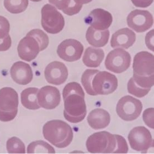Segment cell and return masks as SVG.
Returning a JSON list of instances; mask_svg holds the SVG:
<instances>
[{"instance_id": "6da1fadb", "label": "cell", "mask_w": 154, "mask_h": 154, "mask_svg": "<svg viewBox=\"0 0 154 154\" xmlns=\"http://www.w3.org/2000/svg\"><path fill=\"white\" fill-rule=\"evenodd\" d=\"M63 96L65 118L72 123L83 121L87 114V108L85 94L80 85L76 82L67 84L64 87Z\"/></svg>"}, {"instance_id": "7a4b0ae2", "label": "cell", "mask_w": 154, "mask_h": 154, "mask_svg": "<svg viewBox=\"0 0 154 154\" xmlns=\"http://www.w3.org/2000/svg\"><path fill=\"white\" fill-rule=\"evenodd\" d=\"M43 133L46 140L60 149L68 146L74 137L70 126L61 120H52L47 122L44 125Z\"/></svg>"}, {"instance_id": "3957f363", "label": "cell", "mask_w": 154, "mask_h": 154, "mask_svg": "<svg viewBox=\"0 0 154 154\" xmlns=\"http://www.w3.org/2000/svg\"><path fill=\"white\" fill-rule=\"evenodd\" d=\"M117 145L115 135L106 131L95 133L87 139L86 147L92 154L114 153Z\"/></svg>"}, {"instance_id": "277c9868", "label": "cell", "mask_w": 154, "mask_h": 154, "mask_svg": "<svg viewBox=\"0 0 154 154\" xmlns=\"http://www.w3.org/2000/svg\"><path fill=\"white\" fill-rule=\"evenodd\" d=\"M18 95L11 87L0 90V121L8 122L14 120L18 113Z\"/></svg>"}, {"instance_id": "5b68a950", "label": "cell", "mask_w": 154, "mask_h": 154, "mask_svg": "<svg viewBox=\"0 0 154 154\" xmlns=\"http://www.w3.org/2000/svg\"><path fill=\"white\" fill-rule=\"evenodd\" d=\"M41 23L47 33L56 34L63 29L65 19L55 7L50 4H46L42 9Z\"/></svg>"}, {"instance_id": "8992f818", "label": "cell", "mask_w": 154, "mask_h": 154, "mask_svg": "<svg viewBox=\"0 0 154 154\" xmlns=\"http://www.w3.org/2000/svg\"><path fill=\"white\" fill-rule=\"evenodd\" d=\"M143 104L140 100L131 96H125L118 102L116 112L122 119L127 122L137 119L140 115Z\"/></svg>"}, {"instance_id": "52a82bcc", "label": "cell", "mask_w": 154, "mask_h": 154, "mask_svg": "<svg viewBox=\"0 0 154 154\" xmlns=\"http://www.w3.org/2000/svg\"><path fill=\"white\" fill-rule=\"evenodd\" d=\"M128 139L131 149L142 153H146L150 147L154 146V140L150 131L143 126L131 129Z\"/></svg>"}, {"instance_id": "ba28073f", "label": "cell", "mask_w": 154, "mask_h": 154, "mask_svg": "<svg viewBox=\"0 0 154 154\" xmlns=\"http://www.w3.org/2000/svg\"><path fill=\"white\" fill-rule=\"evenodd\" d=\"M131 56L122 48L112 50L108 54L105 66L108 70L116 74H121L127 70L131 64Z\"/></svg>"}, {"instance_id": "9c48e42d", "label": "cell", "mask_w": 154, "mask_h": 154, "mask_svg": "<svg viewBox=\"0 0 154 154\" xmlns=\"http://www.w3.org/2000/svg\"><path fill=\"white\" fill-rule=\"evenodd\" d=\"M92 86L97 95H108L117 90L118 81L113 74L107 71H98L94 76Z\"/></svg>"}, {"instance_id": "30bf717a", "label": "cell", "mask_w": 154, "mask_h": 154, "mask_svg": "<svg viewBox=\"0 0 154 154\" xmlns=\"http://www.w3.org/2000/svg\"><path fill=\"white\" fill-rule=\"evenodd\" d=\"M128 26L137 33H143L151 28L154 18L148 11L135 10L128 16Z\"/></svg>"}, {"instance_id": "8fae6325", "label": "cell", "mask_w": 154, "mask_h": 154, "mask_svg": "<svg viewBox=\"0 0 154 154\" xmlns=\"http://www.w3.org/2000/svg\"><path fill=\"white\" fill-rule=\"evenodd\" d=\"M83 45L78 40L68 39L63 41L57 47V54L61 59L74 62L80 59L84 51Z\"/></svg>"}, {"instance_id": "7c38bea8", "label": "cell", "mask_w": 154, "mask_h": 154, "mask_svg": "<svg viewBox=\"0 0 154 154\" xmlns=\"http://www.w3.org/2000/svg\"><path fill=\"white\" fill-rule=\"evenodd\" d=\"M37 100L40 107L48 110L54 109L60 103V92L57 87L45 86L38 91Z\"/></svg>"}, {"instance_id": "4fadbf2b", "label": "cell", "mask_w": 154, "mask_h": 154, "mask_svg": "<svg viewBox=\"0 0 154 154\" xmlns=\"http://www.w3.org/2000/svg\"><path fill=\"white\" fill-rule=\"evenodd\" d=\"M133 74L139 76H150L154 74V55L147 51H140L134 57Z\"/></svg>"}, {"instance_id": "5bb4252c", "label": "cell", "mask_w": 154, "mask_h": 154, "mask_svg": "<svg viewBox=\"0 0 154 154\" xmlns=\"http://www.w3.org/2000/svg\"><path fill=\"white\" fill-rule=\"evenodd\" d=\"M68 75L66 65L57 61L48 64L44 71V76L47 82L54 85L64 84L67 80Z\"/></svg>"}, {"instance_id": "9a60e30c", "label": "cell", "mask_w": 154, "mask_h": 154, "mask_svg": "<svg viewBox=\"0 0 154 154\" xmlns=\"http://www.w3.org/2000/svg\"><path fill=\"white\" fill-rule=\"evenodd\" d=\"M17 51L22 60L29 62L35 59L39 53V44L33 37L27 34L20 40Z\"/></svg>"}, {"instance_id": "2e32d148", "label": "cell", "mask_w": 154, "mask_h": 154, "mask_svg": "<svg viewBox=\"0 0 154 154\" xmlns=\"http://www.w3.org/2000/svg\"><path fill=\"white\" fill-rule=\"evenodd\" d=\"M113 22L112 16L107 11L97 8L92 11L86 19L85 22L94 29L104 30L111 26Z\"/></svg>"}, {"instance_id": "e0dca14e", "label": "cell", "mask_w": 154, "mask_h": 154, "mask_svg": "<svg viewBox=\"0 0 154 154\" xmlns=\"http://www.w3.org/2000/svg\"><path fill=\"white\" fill-rule=\"evenodd\" d=\"M10 74L13 80L17 84L26 85L33 80V74L29 64L17 61L11 68Z\"/></svg>"}, {"instance_id": "ac0fdd59", "label": "cell", "mask_w": 154, "mask_h": 154, "mask_svg": "<svg viewBox=\"0 0 154 154\" xmlns=\"http://www.w3.org/2000/svg\"><path fill=\"white\" fill-rule=\"evenodd\" d=\"M136 40V34L128 28H122L116 32L112 36L111 47L113 48L128 49L131 47Z\"/></svg>"}, {"instance_id": "d6986e66", "label": "cell", "mask_w": 154, "mask_h": 154, "mask_svg": "<svg viewBox=\"0 0 154 154\" xmlns=\"http://www.w3.org/2000/svg\"><path fill=\"white\" fill-rule=\"evenodd\" d=\"M111 121L110 114L102 108H96L91 112L87 117V122L91 127L95 130L104 129Z\"/></svg>"}, {"instance_id": "ffe728a7", "label": "cell", "mask_w": 154, "mask_h": 154, "mask_svg": "<svg viewBox=\"0 0 154 154\" xmlns=\"http://www.w3.org/2000/svg\"><path fill=\"white\" fill-rule=\"evenodd\" d=\"M109 35L110 33L108 29L96 30L90 26L87 29L86 38L88 43L91 46L100 48L104 47L108 43Z\"/></svg>"}, {"instance_id": "44dd1931", "label": "cell", "mask_w": 154, "mask_h": 154, "mask_svg": "<svg viewBox=\"0 0 154 154\" xmlns=\"http://www.w3.org/2000/svg\"><path fill=\"white\" fill-rule=\"evenodd\" d=\"M104 57V51L102 49L88 47L85 51L82 61L87 67H97L102 63Z\"/></svg>"}, {"instance_id": "7402d4cb", "label": "cell", "mask_w": 154, "mask_h": 154, "mask_svg": "<svg viewBox=\"0 0 154 154\" xmlns=\"http://www.w3.org/2000/svg\"><path fill=\"white\" fill-rule=\"evenodd\" d=\"M38 88L35 87H29L24 90L20 95L21 103L24 107L30 110H37L40 106L38 103L37 94Z\"/></svg>"}, {"instance_id": "603a6c76", "label": "cell", "mask_w": 154, "mask_h": 154, "mask_svg": "<svg viewBox=\"0 0 154 154\" xmlns=\"http://www.w3.org/2000/svg\"><path fill=\"white\" fill-rule=\"evenodd\" d=\"M49 2L70 16L79 13L83 6L76 4L73 0H49Z\"/></svg>"}, {"instance_id": "cb8c5ba5", "label": "cell", "mask_w": 154, "mask_h": 154, "mask_svg": "<svg viewBox=\"0 0 154 154\" xmlns=\"http://www.w3.org/2000/svg\"><path fill=\"white\" fill-rule=\"evenodd\" d=\"M28 154H55L54 147L43 140H37L31 143L27 147Z\"/></svg>"}, {"instance_id": "d4e9b609", "label": "cell", "mask_w": 154, "mask_h": 154, "mask_svg": "<svg viewBox=\"0 0 154 154\" xmlns=\"http://www.w3.org/2000/svg\"><path fill=\"white\" fill-rule=\"evenodd\" d=\"M28 3V0H4V6L11 14H18L25 11Z\"/></svg>"}, {"instance_id": "484cf974", "label": "cell", "mask_w": 154, "mask_h": 154, "mask_svg": "<svg viewBox=\"0 0 154 154\" xmlns=\"http://www.w3.org/2000/svg\"><path fill=\"white\" fill-rule=\"evenodd\" d=\"M99 71L93 69H87L85 71L81 77V82L87 94L91 96H97L92 86V82L94 76Z\"/></svg>"}, {"instance_id": "4316f807", "label": "cell", "mask_w": 154, "mask_h": 154, "mask_svg": "<svg viewBox=\"0 0 154 154\" xmlns=\"http://www.w3.org/2000/svg\"><path fill=\"white\" fill-rule=\"evenodd\" d=\"M7 150L10 154H25L26 147L23 141L17 137L10 138L6 144Z\"/></svg>"}, {"instance_id": "83f0119b", "label": "cell", "mask_w": 154, "mask_h": 154, "mask_svg": "<svg viewBox=\"0 0 154 154\" xmlns=\"http://www.w3.org/2000/svg\"><path fill=\"white\" fill-rule=\"evenodd\" d=\"M27 35L33 37L39 44L40 51L45 50L48 47L49 39L47 34L45 33L43 30L39 29H35L30 30L27 34Z\"/></svg>"}, {"instance_id": "f1b7e54d", "label": "cell", "mask_w": 154, "mask_h": 154, "mask_svg": "<svg viewBox=\"0 0 154 154\" xmlns=\"http://www.w3.org/2000/svg\"><path fill=\"white\" fill-rule=\"evenodd\" d=\"M128 91L129 94L138 98L145 97L150 92L151 88L145 89L139 87L135 83L133 78L131 77L128 81L127 85Z\"/></svg>"}, {"instance_id": "f546056e", "label": "cell", "mask_w": 154, "mask_h": 154, "mask_svg": "<svg viewBox=\"0 0 154 154\" xmlns=\"http://www.w3.org/2000/svg\"><path fill=\"white\" fill-rule=\"evenodd\" d=\"M133 78L135 83L141 88L147 89L154 86V74L150 76H139L133 74Z\"/></svg>"}, {"instance_id": "4dcf8cb0", "label": "cell", "mask_w": 154, "mask_h": 154, "mask_svg": "<svg viewBox=\"0 0 154 154\" xmlns=\"http://www.w3.org/2000/svg\"><path fill=\"white\" fill-rule=\"evenodd\" d=\"M117 145L113 154H127L128 151L127 143L124 137L119 135L115 134Z\"/></svg>"}, {"instance_id": "1f68e13d", "label": "cell", "mask_w": 154, "mask_h": 154, "mask_svg": "<svg viewBox=\"0 0 154 154\" xmlns=\"http://www.w3.org/2000/svg\"><path fill=\"white\" fill-rule=\"evenodd\" d=\"M10 24L5 17L0 16V40L6 38L10 34Z\"/></svg>"}, {"instance_id": "d6a6232c", "label": "cell", "mask_w": 154, "mask_h": 154, "mask_svg": "<svg viewBox=\"0 0 154 154\" xmlns=\"http://www.w3.org/2000/svg\"><path fill=\"white\" fill-rule=\"evenodd\" d=\"M154 108H147L143 113V117L145 123L148 127L154 129Z\"/></svg>"}, {"instance_id": "836d02e7", "label": "cell", "mask_w": 154, "mask_h": 154, "mask_svg": "<svg viewBox=\"0 0 154 154\" xmlns=\"http://www.w3.org/2000/svg\"><path fill=\"white\" fill-rule=\"evenodd\" d=\"M11 44L12 40L10 35L6 38L0 40V51H5L8 50L11 47Z\"/></svg>"}, {"instance_id": "e575fe53", "label": "cell", "mask_w": 154, "mask_h": 154, "mask_svg": "<svg viewBox=\"0 0 154 154\" xmlns=\"http://www.w3.org/2000/svg\"><path fill=\"white\" fill-rule=\"evenodd\" d=\"M135 7L146 8L152 4L154 0H131Z\"/></svg>"}, {"instance_id": "d590c367", "label": "cell", "mask_w": 154, "mask_h": 154, "mask_svg": "<svg viewBox=\"0 0 154 154\" xmlns=\"http://www.w3.org/2000/svg\"><path fill=\"white\" fill-rule=\"evenodd\" d=\"M145 42L147 48L154 51V29L147 33L145 38Z\"/></svg>"}, {"instance_id": "8d00e7d4", "label": "cell", "mask_w": 154, "mask_h": 154, "mask_svg": "<svg viewBox=\"0 0 154 154\" xmlns=\"http://www.w3.org/2000/svg\"><path fill=\"white\" fill-rule=\"evenodd\" d=\"M73 1L76 4L80 5H83L84 4L90 3L92 0H73Z\"/></svg>"}, {"instance_id": "74e56055", "label": "cell", "mask_w": 154, "mask_h": 154, "mask_svg": "<svg viewBox=\"0 0 154 154\" xmlns=\"http://www.w3.org/2000/svg\"><path fill=\"white\" fill-rule=\"evenodd\" d=\"M30 1H32L33 2H40V1H42V0H30Z\"/></svg>"}]
</instances>
